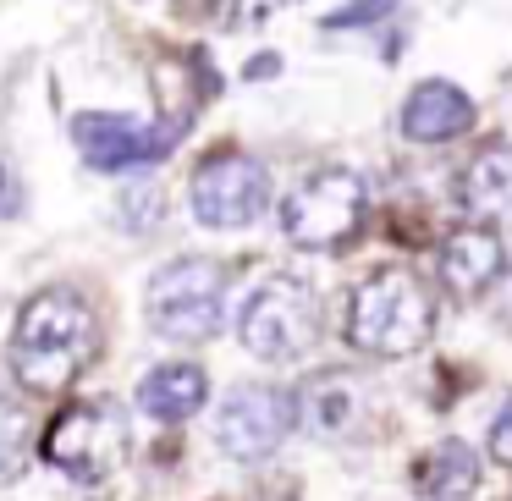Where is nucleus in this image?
I'll list each match as a JSON object with an SVG mask.
<instances>
[{
    "label": "nucleus",
    "mask_w": 512,
    "mask_h": 501,
    "mask_svg": "<svg viewBox=\"0 0 512 501\" xmlns=\"http://www.w3.org/2000/svg\"><path fill=\"white\" fill-rule=\"evenodd\" d=\"M100 353V320L72 287H45L23 303L12 331V369L28 391H67Z\"/></svg>",
    "instance_id": "nucleus-1"
},
{
    "label": "nucleus",
    "mask_w": 512,
    "mask_h": 501,
    "mask_svg": "<svg viewBox=\"0 0 512 501\" xmlns=\"http://www.w3.org/2000/svg\"><path fill=\"white\" fill-rule=\"evenodd\" d=\"M430 325H435V303L424 292V281L408 276V270H380V276H369L353 292V325H347V336H353L358 353L402 358L413 347H424Z\"/></svg>",
    "instance_id": "nucleus-2"
},
{
    "label": "nucleus",
    "mask_w": 512,
    "mask_h": 501,
    "mask_svg": "<svg viewBox=\"0 0 512 501\" xmlns=\"http://www.w3.org/2000/svg\"><path fill=\"white\" fill-rule=\"evenodd\" d=\"M144 309L166 342H210L226 320V276L210 259H171L149 276Z\"/></svg>",
    "instance_id": "nucleus-3"
},
{
    "label": "nucleus",
    "mask_w": 512,
    "mask_h": 501,
    "mask_svg": "<svg viewBox=\"0 0 512 501\" xmlns=\"http://www.w3.org/2000/svg\"><path fill=\"white\" fill-rule=\"evenodd\" d=\"M237 336H243V347L254 358L292 364V358L314 353V342H320V298L292 276L259 281V287L243 298Z\"/></svg>",
    "instance_id": "nucleus-4"
},
{
    "label": "nucleus",
    "mask_w": 512,
    "mask_h": 501,
    "mask_svg": "<svg viewBox=\"0 0 512 501\" xmlns=\"http://www.w3.org/2000/svg\"><path fill=\"white\" fill-rule=\"evenodd\" d=\"M364 210H369L364 177L347 166H325L281 199V232L298 248H342L364 226Z\"/></svg>",
    "instance_id": "nucleus-5"
},
{
    "label": "nucleus",
    "mask_w": 512,
    "mask_h": 501,
    "mask_svg": "<svg viewBox=\"0 0 512 501\" xmlns=\"http://www.w3.org/2000/svg\"><path fill=\"white\" fill-rule=\"evenodd\" d=\"M127 452V419L116 402H72L50 419L45 457L72 479H105Z\"/></svg>",
    "instance_id": "nucleus-6"
},
{
    "label": "nucleus",
    "mask_w": 512,
    "mask_h": 501,
    "mask_svg": "<svg viewBox=\"0 0 512 501\" xmlns=\"http://www.w3.org/2000/svg\"><path fill=\"white\" fill-rule=\"evenodd\" d=\"M270 204V171L254 155H210L193 171V215L215 232H237V226H254Z\"/></svg>",
    "instance_id": "nucleus-7"
},
{
    "label": "nucleus",
    "mask_w": 512,
    "mask_h": 501,
    "mask_svg": "<svg viewBox=\"0 0 512 501\" xmlns=\"http://www.w3.org/2000/svg\"><path fill=\"white\" fill-rule=\"evenodd\" d=\"M298 424V397L281 386H237L226 391V402L215 408V441H221L226 457L237 463H259L270 457L287 430Z\"/></svg>",
    "instance_id": "nucleus-8"
},
{
    "label": "nucleus",
    "mask_w": 512,
    "mask_h": 501,
    "mask_svg": "<svg viewBox=\"0 0 512 501\" xmlns=\"http://www.w3.org/2000/svg\"><path fill=\"white\" fill-rule=\"evenodd\" d=\"M182 122H138V116H111V111H83L72 122L78 155L94 171H133V166H155L171 155Z\"/></svg>",
    "instance_id": "nucleus-9"
},
{
    "label": "nucleus",
    "mask_w": 512,
    "mask_h": 501,
    "mask_svg": "<svg viewBox=\"0 0 512 501\" xmlns=\"http://www.w3.org/2000/svg\"><path fill=\"white\" fill-rule=\"evenodd\" d=\"M463 215L485 232H512V144H490L468 160Z\"/></svg>",
    "instance_id": "nucleus-10"
},
{
    "label": "nucleus",
    "mask_w": 512,
    "mask_h": 501,
    "mask_svg": "<svg viewBox=\"0 0 512 501\" xmlns=\"http://www.w3.org/2000/svg\"><path fill=\"white\" fill-rule=\"evenodd\" d=\"M468 127H474V100L441 78L419 83L402 105V133L413 144H446V138H463Z\"/></svg>",
    "instance_id": "nucleus-11"
},
{
    "label": "nucleus",
    "mask_w": 512,
    "mask_h": 501,
    "mask_svg": "<svg viewBox=\"0 0 512 501\" xmlns=\"http://www.w3.org/2000/svg\"><path fill=\"white\" fill-rule=\"evenodd\" d=\"M501 265H507V248L485 232V226H468L452 243L441 248V281L457 292V298H479V292L496 287Z\"/></svg>",
    "instance_id": "nucleus-12"
},
{
    "label": "nucleus",
    "mask_w": 512,
    "mask_h": 501,
    "mask_svg": "<svg viewBox=\"0 0 512 501\" xmlns=\"http://www.w3.org/2000/svg\"><path fill=\"white\" fill-rule=\"evenodd\" d=\"M204 397H210V380H204L199 364H160L138 380V408L149 419H166V424L193 419L204 408Z\"/></svg>",
    "instance_id": "nucleus-13"
},
{
    "label": "nucleus",
    "mask_w": 512,
    "mask_h": 501,
    "mask_svg": "<svg viewBox=\"0 0 512 501\" xmlns=\"http://www.w3.org/2000/svg\"><path fill=\"white\" fill-rule=\"evenodd\" d=\"M413 485H419L424 501H468L479 490V457L463 441H441L419 457Z\"/></svg>",
    "instance_id": "nucleus-14"
},
{
    "label": "nucleus",
    "mask_w": 512,
    "mask_h": 501,
    "mask_svg": "<svg viewBox=\"0 0 512 501\" xmlns=\"http://www.w3.org/2000/svg\"><path fill=\"white\" fill-rule=\"evenodd\" d=\"M298 419L309 424L314 435H342L347 424L358 419V397H353V386H347V380H336V375L314 380V386L298 397Z\"/></svg>",
    "instance_id": "nucleus-15"
},
{
    "label": "nucleus",
    "mask_w": 512,
    "mask_h": 501,
    "mask_svg": "<svg viewBox=\"0 0 512 501\" xmlns=\"http://www.w3.org/2000/svg\"><path fill=\"white\" fill-rule=\"evenodd\" d=\"M28 452H34V430H28V419L12 408V402H0V485L23 474Z\"/></svg>",
    "instance_id": "nucleus-16"
},
{
    "label": "nucleus",
    "mask_w": 512,
    "mask_h": 501,
    "mask_svg": "<svg viewBox=\"0 0 512 501\" xmlns=\"http://www.w3.org/2000/svg\"><path fill=\"white\" fill-rule=\"evenodd\" d=\"M386 12H397V0H353V6H342L336 17H325V28H369Z\"/></svg>",
    "instance_id": "nucleus-17"
},
{
    "label": "nucleus",
    "mask_w": 512,
    "mask_h": 501,
    "mask_svg": "<svg viewBox=\"0 0 512 501\" xmlns=\"http://www.w3.org/2000/svg\"><path fill=\"white\" fill-rule=\"evenodd\" d=\"M490 457L512 468V397H507V408L490 419Z\"/></svg>",
    "instance_id": "nucleus-18"
},
{
    "label": "nucleus",
    "mask_w": 512,
    "mask_h": 501,
    "mask_svg": "<svg viewBox=\"0 0 512 501\" xmlns=\"http://www.w3.org/2000/svg\"><path fill=\"white\" fill-rule=\"evenodd\" d=\"M265 12H270V0H226V23H232V28L259 23Z\"/></svg>",
    "instance_id": "nucleus-19"
},
{
    "label": "nucleus",
    "mask_w": 512,
    "mask_h": 501,
    "mask_svg": "<svg viewBox=\"0 0 512 501\" xmlns=\"http://www.w3.org/2000/svg\"><path fill=\"white\" fill-rule=\"evenodd\" d=\"M490 303H496L501 314L512 320V254H507V265H501V276H496V287H490Z\"/></svg>",
    "instance_id": "nucleus-20"
},
{
    "label": "nucleus",
    "mask_w": 512,
    "mask_h": 501,
    "mask_svg": "<svg viewBox=\"0 0 512 501\" xmlns=\"http://www.w3.org/2000/svg\"><path fill=\"white\" fill-rule=\"evenodd\" d=\"M0 188H12V177H6V171H0ZM17 210V193H0V215H12Z\"/></svg>",
    "instance_id": "nucleus-21"
},
{
    "label": "nucleus",
    "mask_w": 512,
    "mask_h": 501,
    "mask_svg": "<svg viewBox=\"0 0 512 501\" xmlns=\"http://www.w3.org/2000/svg\"><path fill=\"white\" fill-rule=\"evenodd\" d=\"M276 67H281V61H270V56H265V61H254V67H248V78H270Z\"/></svg>",
    "instance_id": "nucleus-22"
}]
</instances>
